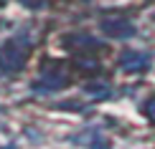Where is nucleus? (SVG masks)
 Wrapping results in <instances>:
<instances>
[{"instance_id":"1","label":"nucleus","mask_w":155,"mask_h":149,"mask_svg":"<svg viewBox=\"0 0 155 149\" xmlns=\"http://www.w3.org/2000/svg\"><path fill=\"white\" fill-rule=\"evenodd\" d=\"M28 51H31L28 36H21V33H18V36L8 38V41L0 46V66H3L5 71H15V68H21L23 63H25Z\"/></svg>"},{"instance_id":"2","label":"nucleus","mask_w":155,"mask_h":149,"mask_svg":"<svg viewBox=\"0 0 155 149\" xmlns=\"http://www.w3.org/2000/svg\"><path fill=\"white\" fill-rule=\"evenodd\" d=\"M102 33L107 38H117V41H125V38L135 36V25L127 20V18H107L102 20Z\"/></svg>"},{"instance_id":"3","label":"nucleus","mask_w":155,"mask_h":149,"mask_svg":"<svg viewBox=\"0 0 155 149\" xmlns=\"http://www.w3.org/2000/svg\"><path fill=\"white\" fill-rule=\"evenodd\" d=\"M120 68L125 73H143V71L150 68V56L143 53V51H127V53L120 56Z\"/></svg>"},{"instance_id":"4","label":"nucleus","mask_w":155,"mask_h":149,"mask_svg":"<svg viewBox=\"0 0 155 149\" xmlns=\"http://www.w3.org/2000/svg\"><path fill=\"white\" fill-rule=\"evenodd\" d=\"M145 114H147V116H150V119L155 121V99H150V101L145 104Z\"/></svg>"},{"instance_id":"5","label":"nucleus","mask_w":155,"mask_h":149,"mask_svg":"<svg viewBox=\"0 0 155 149\" xmlns=\"http://www.w3.org/2000/svg\"><path fill=\"white\" fill-rule=\"evenodd\" d=\"M25 5H31V8H38V5H43V0H23Z\"/></svg>"},{"instance_id":"6","label":"nucleus","mask_w":155,"mask_h":149,"mask_svg":"<svg viewBox=\"0 0 155 149\" xmlns=\"http://www.w3.org/2000/svg\"><path fill=\"white\" fill-rule=\"evenodd\" d=\"M0 3H3V0H0Z\"/></svg>"}]
</instances>
